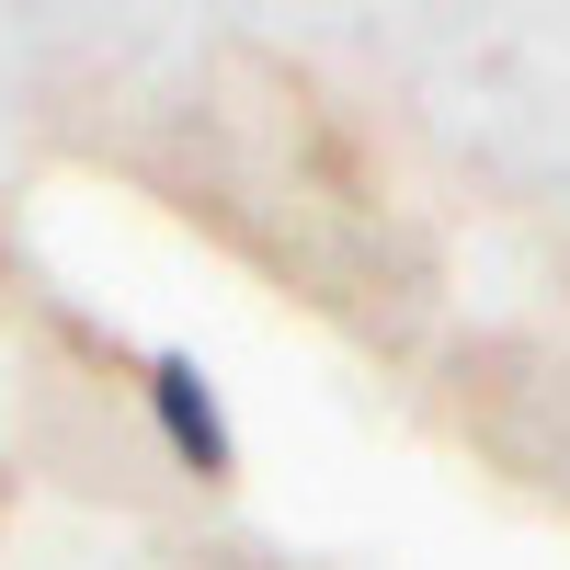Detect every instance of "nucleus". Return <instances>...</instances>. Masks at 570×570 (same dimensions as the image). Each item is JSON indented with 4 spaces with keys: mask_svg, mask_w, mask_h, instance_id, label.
Here are the masks:
<instances>
[{
    "mask_svg": "<svg viewBox=\"0 0 570 570\" xmlns=\"http://www.w3.org/2000/svg\"><path fill=\"white\" fill-rule=\"evenodd\" d=\"M137 389H149V422H160V445L195 468V480H228V468H240V445H228V411L206 400V376H195V354H149V376H137Z\"/></svg>",
    "mask_w": 570,
    "mask_h": 570,
    "instance_id": "obj_1",
    "label": "nucleus"
}]
</instances>
